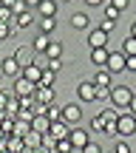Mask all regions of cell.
Returning a JSON list of instances; mask_svg holds the SVG:
<instances>
[{"label":"cell","instance_id":"obj_50","mask_svg":"<svg viewBox=\"0 0 136 153\" xmlns=\"http://www.w3.org/2000/svg\"><path fill=\"white\" fill-rule=\"evenodd\" d=\"M3 76H6V74H3V68H0V79H3Z\"/></svg>","mask_w":136,"mask_h":153},{"label":"cell","instance_id":"obj_8","mask_svg":"<svg viewBox=\"0 0 136 153\" xmlns=\"http://www.w3.org/2000/svg\"><path fill=\"white\" fill-rule=\"evenodd\" d=\"M62 119H65L68 125L74 128L77 122L82 119V108H80V105H77V102H71V105H65V108H62Z\"/></svg>","mask_w":136,"mask_h":153},{"label":"cell","instance_id":"obj_16","mask_svg":"<svg viewBox=\"0 0 136 153\" xmlns=\"http://www.w3.org/2000/svg\"><path fill=\"white\" fill-rule=\"evenodd\" d=\"M31 128H34V131H40V133H48V131H51V119H48L45 114H34Z\"/></svg>","mask_w":136,"mask_h":153},{"label":"cell","instance_id":"obj_26","mask_svg":"<svg viewBox=\"0 0 136 153\" xmlns=\"http://www.w3.org/2000/svg\"><path fill=\"white\" fill-rule=\"evenodd\" d=\"M54 28H57V20H54V17H43V20H40V31L51 34Z\"/></svg>","mask_w":136,"mask_h":153},{"label":"cell","instance_id":"obj_51","mask_svg":"<svg viewBox=\"0 0 136 153\" xmlns=\"http://www.w3.org/2000/svg\"><path fill=\"white\" fill-rule=\"evenodd\" d=\"M62 3H71V0H62Z\"/></svg>","mask_w":136,"mask_h":153},{"label":"cell","instance_id":"obj_2","mask_svg":"<svg viewBox=\"0 0 136 153\" xmlns=\"http://www.w3.org/2000/svg\"><path fill=\"white\" fill-rule=\"evenodd\" d=\"M116 133H119V136H133L136 133V114H119V119H116Z\"/></svg>","mask_w":136,"mask_h":153},{"label":"cell","instance_id":"obj_21","mask_svg":"<svg viewBox=\"0 0 136 153\" xmlns=\"http://www.w3.org/2000/svg\"><path fill=\"white\" fill-rule=\"evenodd\" d=\"M48 43H51V40H48V34H45V31H40L37 37H34V43H31V45H34V51H40V54H43V51L48 48Z\"/></svg>","mask_w":136,"mask_h":153},{"label":"cell","instance_id":"obj_52","mask_svg":"<svg viewBox=\"0 0 136 153\" xmlns=\"http://www.w3.org/2000/svg\"><path fill=\"white\" fill-rule=\"evenodd\" d=\"M54 153H62V150H54Z\"/></svg>","mask_w":136,"mask_h":153},{"label":"cell","instance_id":"obj_30","mask_svg":"<svg viewBox=\"0 0 136 153\" xmlns=\"http://www.w3.org/2000/svg\"><path fill=\"white\" fill-rule=\"evenodd\" d=\"M57 150H62V153H74L77 148L71 145V139L65 136V139H57Z\"/></svg>","mask_w":136,"mask_h":153},{"label":"cell","instance_id":"obj_19","mask_svg":"<svg viewBox=\"0 0 136 153\" xmlns=\"http://www.w3.org/2000/svg\"><path fill=\"white\" fill-rule=\"evenodd\" d=\"M71 26L82 31V28H88V26H91V20H88V14H85V11H77V14L71 17Z\"/></svg>","mask_w":136,"mask_h":153},{"label":"cell","instance_id":"obj_10","mask_svg":"<svg viewBox=\"0 0 136 153\" xmlns=\"http://www.w3.org/2000/svg\"><path fill=\"white\" fill-rule=\"evenodd\" d=\"M111 76H114V74H111L108 71V68H99V71H94V76H91V79H94V85H97V88H108V85H114V82H111Z\"/></svg>","mask_w":136,"mask_h":153},{"label":"cell","instance_id":"obj_31","mask_svg":"<svg viewBox=\"0 0 136 153\" xmlns=\"http://www.w3.org/2000/svg\"><path fill=\"white\" fill-rule=\"evenodd\" d=\"M14 20V9H9V6H0V23H11Z\"/></svg>","mask_w":136,"mask_h":153},{"label":"cell","instance_id":"obj_13","mask_svg":"<svg viewBox=\"0 0 136 153\" xmlns=\"http://www.w3.org/2000/svg\"><path fill=\"white\" fill-rule=\"evenodd\" d=\"M108 57H111V51H108V45H99V48H91V60H94V65H108Z\"/></svg>","mask_w":136,"mask_h":153},{"label":"cell","instance_id":"obj_7","mask_svg":"<svg viewBox=\"0 0 136 153\" xmlns=\"http://www.w3.org/2000/svg\"><path fill=\"white\" fill-rule=\"evenodd\" d=\"M68 139H71V145H74V148L77 150H80V148H85V145L88 142H91V139H88V131H85V128H71V133H68Z\"/></svg>","mask_w":136,"mask_h":153},{"label":"cell","instance_id":"obj_15","mask_svg":"<svg viewBox=\"0 0 136 153\" xmlns=\"http://www.w3.org/2000/svg\"><path fill=\"white\" fill-rule=\"evenodd\" d=\"M31 23H34L31 9H23V11H17V14H14V26H17V28H28Z\"/></svg>","mask_w":136,"mask_h":153},{"label":"cell","instance_id":"obj_44","mask_svg":"<svg viewBox=\"0 0 136 153\" xmlns=\"http://www.w3.org/2000/svg\"><path fill=\"white\" fill-rule=\"evenodd\" d=\"M105 0H85V6H102Z\"/></svg>","mask_w":136,"mask_h":153},{"label":"cell","instance_id":"obj_42","mask_svg":"<svg viewBox=\"0 0 136 153\" xmlns=\"http://www.w3.org/2000/svg\"><path fill=\"white\" fill-rule=\"evenodd\" d=\"M105 133H108V136H119V133H116V122H108V125H105Z\"/></svg>","mask_w":136,"mask_h":153},{"label":"cell","instance_id":"obj_45","mask_svg":"<svg viewBox=\"0 0 136 153\" xmlns=\"http://www.w3.org/2000/svg\"><path fill=\"white\" fill-rule=\"evenodd\" d=\"M20 153H37V150H34V148H28V145H23V148H20Z\"/></svg>","mask_w":136,"mask_h":153},{"label":"cell","instance_id":"obj_5","mask_svg":"<svg viewBox=\"0 0 136 153\" xmlns=\"http://www.w3.org/2000/svg\"><path fill=\"white\" fill-rule=\"evenodd\" d=\"M77 97L82 99V102H97V85H94V79H85L77 85Z\"/></svg>","mask_w":136,"mask_h":153},{"label":"cell","instance_id":"obj_12","mask_svg":"<svg viewBox=\"0 0 136 153\" xmlns=\"http://www.w3.org/2000/svg\"><path fill=\"white\" fill-rule=\"evenodd\" d=\"M88 45H91V48L108 45V31H102V28H94V31L88 34Z\"/></svg>","mask_w":136,"mask_h":153},{"label":"cell","instance_id":"obj_32","mask_svg":"<svg viewBox=\"0 0 136 153\" xmlns=\"http://www.w3.org/2000/svg\"><path fill=\"white\" fill-rule=\"evenodd\" d=\"M97 102H108L111 105V85L108 88H97Z\"/></svg>","mask_w":136,"mask_h":153},{"label":"cell","instance_id":"obj_43","mask_svg":"<svg viewBox=\"0 0 136 153\" xmlns=\"http://www.w3.org/2000/svg\"><path fill=\"white\" fill-rule=\"evenodd\" d=\"M128 111H131V114H136V94H133V99H131V105H128Z\"/></svg>","mask_w":136,"mask_h":153},{"label":"cell","instance_id":"obj_11","mask_svg":"<svg viewBox=\"0 0 136 153\" xmlns=\"http://www.w3.org/2000/svg\"><path fill=\"white\" fill-rule=\"evenodd\" d=\"M51 136H54V139H65L68 136V133H71V125H68V122L65 119H57V122H51Z\"/></svg>","mask_w":136,"mask_h":153},{"label":"cell","instance_id":"obj_46","mask_svg":"<svg viewBox=\"0 0 136 153\" xmlns=\"http://www.w3.org/2000/svg\"><path fill=\"white\" fill-rule=\"evenodd\" d=\"M14 3H17V0H3L0 6H9V9H14Z\"/></svg>","mask_w":136,"mask_h":153},{"label":"cell","instance_id":"obj_24","mask_svg":"<svg viewBox=\"0 0 136 153\" xmlns=\"http://www.w3.org/2000/svg\"><path fill=\"white\" fill-rule=\"evenodd\" d=\"M45 116H48L51 122H57V119H62V108H60V105H54V102H51L48 108H45Z\"/></svg>","mask_w":136,"mask_h":153},{"label":"cell","instance_id":"obj_1","mask_svg":"<svg viewBox=\"0 0 136 153\" xmlns=\"http://www.w3.org/2000/svg\"><path fill=\"white\" fill-rule=\"evenodd\" d=\"M133 99V91L128 85H111V105L114 108H128Z\"/></svg>","mask_w":136,"mask_h":153},{"label":"cell","instance_id":"obj_3","mask_svg":"<svg viewBox=\"0 0 136 153\" xmlns=\"http://www.w3.org/2000/svg\"><path fill=\"white\" fill-rule=\"evenodd\" d=\"M34 91H37V82H31L28 76H14V94L17 97H34Z\"/></svg>","mask_w":136,"mask_h":153},{"label":"cell","instance_id":"obj_27","mask_svg":"<svg viewBox=\"0 0 136 153\" xmlns=\"http://www.w3.org/2000/svg\"><path fill=\"white\" fill-rule=\"evenodd\" d=\"M122 51H125V54H136V37H133V34H128V37H125Z\"/></svg>","mask_w":136,"mask_h":153},{"label":"cell","instance_id":"obj_25","mask_svg":"<svg viewBox=\"0 0 136 153\" xmlns=\"http://www.w3.org/2000/svg\"><path fill=\"white\" fill-rule=\"evenodd\" d=\"M45 57H48V60H57V57H62V45H60V43H48V48H45Z\"/></svg>","mask_w":136,"mask_h":153},{"label":"cell","instance_id":"obj_17","mask_svg":"<svg viewBox=\"0 0 136 153\" xmlns=\"http://www.w3.org/2000/svg\"><path fill=\"white\" fill-rule=\"evenodd\" d=\"M43 136H45V133H40V131H34V128H31V131L23 136V142H26L28 148H34V150H37L40 145H43Z\"/></svg>","mask_w":136,"mask_h":153},{"label":"cell","instance_id":"obj_18","mask_svg":"<svg viewBox=\"0 0 136 153\" xmlns=\"http://www.w3.org/2000/svg\"><path fill=\"white\" fill-rule=\"evenodd\" d=\"M20 74H23V76H28L31 82H40V76H43V68H40L37 62H31V65H26Z\"/></svg>","mask_w":136,"mask_h":153},{"label":"cell","instance_id":"obj_37","mask_svg":"<svg viewBox=\"0 0 136 153\" xmlns=\"http://www.w3.org/2000/svg\"><path fill=\"white\" fill-rule=\"evenodd\" d=\"M80 153H102V148H99V145H94V142H88L85 148H80Z\"/></svg>","mask_w":136,"mask_h":153},{"label":"cell","instance_id":"obj_6","mask_svg":"<svg viewBox=\"0 0 136 153\" xmlns=\"http://www.w3.org/2000/svg\"><path fill=\"white\" fill-rule=\"evenodd\" d=\"M14 60L20 62V68L31 65L34 62V45H20V48H14Z\"/></svg>","mask_w":136,"mask_h":153},{"label":"cell","instance_id":"obj_34","mask_svg":"<svg viewBox=\"0 0 136 153\" xmlns=\"http://www.w3.org/2000/svg\"><path fill=\"white\" fill-rule=\"evenodd\" d=\"M114 153H133V150H131V145H128V142H125V136H122V139H119V142H116V145H114Z\"/></svg>","mask_w":136,"mask_h":153},{"label":"cell","instance_id":"obj_23","mask_svg":"<svg viewBox=\"0 0 136 153\" xmlns=\"http://www.w3.org/2000/svg\"><path fill=\"white\" fill-rule=\"evenodd\" d=\"M20 108H23L20 97H17V94H14V97H9V102H6V111H9L11 116H17V114H20Z\"/></svg>","mask_w":136,"mask_h":153},{"label":"cell","instance_id":"obj_22","mask_svg":"<svg viewBox=\"0 0 136 153\" xmlns=\"http://www.w3.org/2000/svg\"><path fill=\"white\" fill-rule=\"evenodd\" d=\"M28 131H31V122H26V119H17V116H14V136H26Z\"/></svg>","mask_w":136,"mask_h":153},{"label":"cell","instance_id":"obj_39","mask_svg":"<svg viewBox=\"0 0 136 153\" xmlns=\"http://www.w3.org/2000/svg\"><path fill=\"white\" fill-rule=\"evenodd\" d=\"M119 14H122V11H119V9H114V6L108 3V9H105V17H111V20H116Z\"/></svg>","mask_w":136,"mask_h":153},{"label":"cell","instance_id":"obj_53","mask_svg":"<svg viewBox=\"0 0 136 153\" xmlns=\"http://www.w3.org/2000/svg\"><path fill=\"white\" fill-rule=\"evenodd\" d=\"M0 3H3V0H0Z\"/></svg>","mask_w":136,"mask_h":153},{"label":"cell","instance_id":"obj_41","mask_svg":"<svg viewBox=\"0 0 136 153\" xmlns=\"http://www.w3.org/2000/svg\"><path fill=\"white\" fill-rule=\"evenodd\" d=\"M48 68H51V71H60V68H62V60H60V57H57V60H48Z\"/></svg>","mask_w":136,"mask_h":153},{"label":"cell","instance_id":"obj_49","mask_svg":"<svg viewBox=\"0 0 136 153\" xmlns=\"http://www.w3.org/2000/svg\"><path fill=\"white\" fill-rule=\"evenodd\" d=\"M0 153H11L9 148H6V145H0Z\"/></svg>","mask_w":136,"mask_h":153},{"label":"cell","instance_id":"obj_35","mask_svg":"<svg viewBox=\"0 0 136 153\" xmlns=\"http://www.w3.org/2000/svg\"><path fill=\"white\" fill-rule=\"evenodd\" d=\"M114 26H116V20H111V17H105V20L99 23V28H102V31H108V34L114 31Z\"/></svg>","mask_w":136,"mask_h":153},{"label":"cell","instance_id":"obj_36","mask_svg":"<svg viewBox=\"0 0 136 153\" xmlns=\"http://www.w3.org/2000/svg\"><path fill=\"white\" fill-rule=\"evenodd\" d=\"M102 116L108 122H116V119H119V111H116V108H108V111H102Z\"/></svg>","mask_w":136,"mask_h":153},{"label":"cell","instance_id":"obj_14","mask_svg":"<svg viewBox=\"0 0 136 153\" xmlns=\"http://www.w3.org/2000/svg\"><path fill=\"white\" fill-rule=\"evenodd\" d=\"M34 102L51 105V102H54V88H43V85H37V91H34Z\"/></svg>","mask_w":136,"mask_h":153},{"label":"cell","instance_id":"obj_47","mask_svg":"<svg viewBox=\"0 0 136 153\" xmlns=\"http://www.w3.org/2000/svg\"><path fill=\"white\" fill-rule=\"evenodd\" d=\"M26 3H28V6H34V9H37V6L43 3V0H26Z\"/></svg>","mask_w":136,"mask_h":153},{"label":"cell","instance_id":"obj_38","mask_svg":"<svg viewBox=\"0 0 136 153\" xmlns=\"http://www.w3.org/2000/svg\"><path fill=\"white\" fill-rule=\"evenodd\" d=\"M125 68L136 74V54H128V60H125Z\"/></svg>","mask_w":136,"mask_h":153},{"label":"cell","instance_id":"obj_20","mask_svg":"<svg viewBox=\"0 0 136 153\" xmlns=\"http://www.w3.org/2000/svg\"><path fill=\"white\" fill-rule=\"evenodd\" d=\"M37 9H40V14H43V17H54L57 14V0H43Z\"/></svg>","mask_w":136,"mask_h":153},{"label":"cell","instance_id":"obj_9","mask_svg":"<svg viewBox=\"0 0 136 153\" xmlns=\"http://www.w3.org/2000/svg\"><path fill=\"white\" fill-rule=\"evenodd\" d=\"M0 68H3V74H6V76H20V71H23V68H20V62L14 60V54H9V57H6V60L0 62Z\"/></svg>","mask_w":136,"mask_h":153},{"label":"cell","instance_id":"obj_28","mask_svg":"<svg viewBox=\"0 0 136 153\" xmlns=\"http://www.w3.org/2000/svg\"><path fill=\"white\" fill-rule=\"evenodd\" d=\"M105 125H108V119H105L102 114H99V116H94V119H91V128H94V131H99V133H105Z\"/></svg>","mask_w":136,"mask_h":153},{"label":"cell","instance_id":"obj_33","mask_svg":"<svg viewBox=\"0 0 136 153\" xmlns=\"http://www.w3.org/2000/svg\"><path fill=\"white\" fill-rule=\"evenodd\" d=\"M11 34H14V28H11V23H0V43H3V40H9Z\"/></svg>","mask_w":136,"mask_h":153},{"label":"cell","instance_id":"obj_40","mask_svg":"<svg viewBox=\"0 0 136 153\" xmlns=\"http://www.w3.org/2000/svg\"><path fill=\"white\" fill-rule=\"evenodd\" d=\"M111 6H114V9H128V6H131V0H111Z\"/></svg>","mask_w":136,"mask_h":153},{"label":"cell","instance_id":"obj_48","mask_svg":"<svg viewBox=\"0 0 136 153\" xmlns=\"http://www.w3.org/2000/svg\"><path fill=\"white\" fill-rule=\"evenodd\" d=\"M131 34H133V37H136V20L131 23Z\"/></svg>","mask_w":136,"mask_h":153},{"label":"cell","instance_id":"obj_4","mask_svg":"<svg viewBox=\"0 0 136 153\" xmlns=\"http://www.w3.org/2000/svg\"><path fill=\"white\" fill-rule=\"evenodd\" d=\"M125 60H128V54H125V51H111L108 65H105V68H108L111 74H122V71H128V68H125Z\"/></svg>","mask_w":136,"mask_h":153},{"label":"cell","instance_id":"obj_29","mask_svg":"<svg viewBox=\"0 0 136 153\" xmlns=\"http://www.w3.org/2000/svg\"><path fill=\"white\" fill-rule=\"evenodd\" d=\"M37 85L51 88V85H54V71H51V68H48V71H43V76H40V82H37Z\"/></svg>","mask_w":136,"mask_h":153}]
</instances>
